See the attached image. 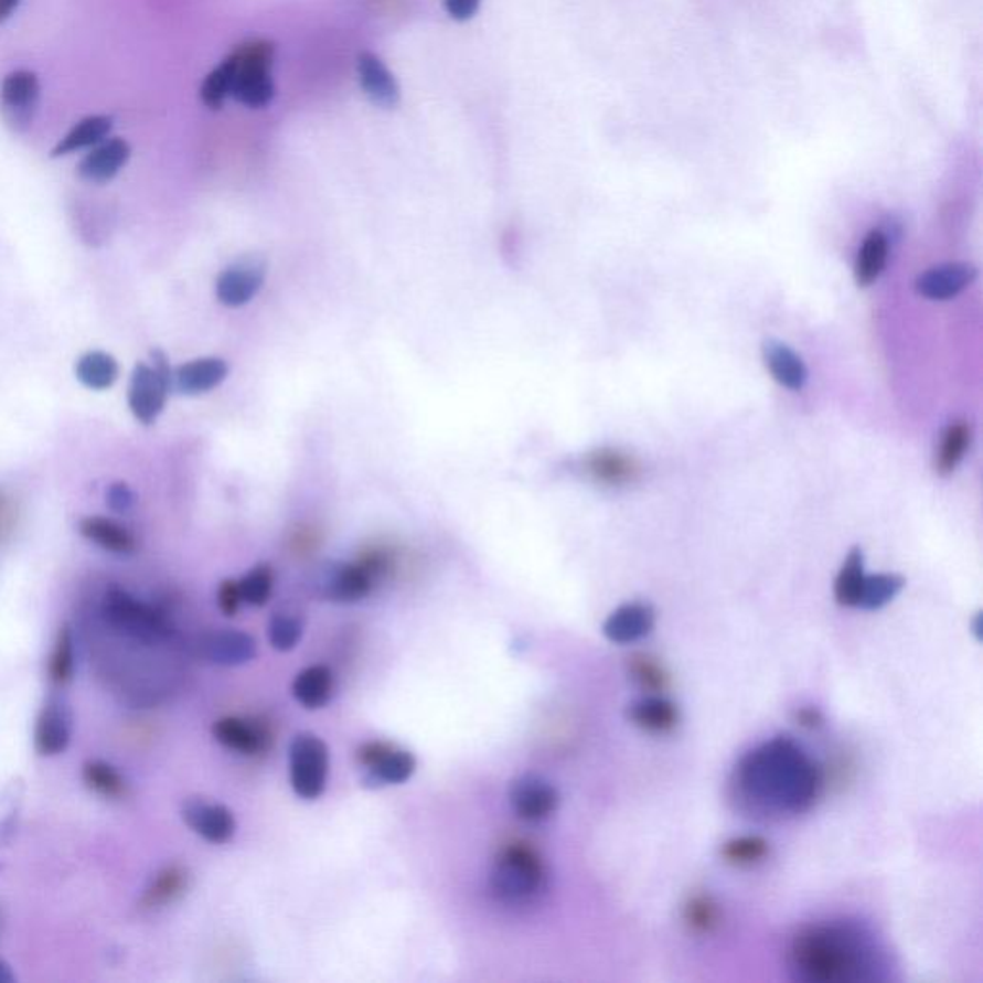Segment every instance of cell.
<instances>
[{"instance_id": "1", "label": "cell", "mask_w": 983, "mask_h": 983, "mask_svg": "<svg viewBox=\"0 0 983 983\" xmlns=\"http://www.w3.org/2000/svg\"><path fill=\"white\" fill-rule=\"evenodd\" d=\"M733 786L747 811L765 819H788L814 805L822 777L801 746L788 736H778L741 757Z\"/></svg>"}, {"instance_id": "2", "label": "cell", "mask_w": 983, "mask_h": 983, "mask_svg": "<svg viewBox=\"0 0 983 983\" xmlns=\"http://www.w3.org/2000/svg\"><path fill=\"white\" fill-rule=\"evenodd\" d=\"M786 964L791 977L803 983L876 982L886 972L873 933L845 920L803 926L791 938Z\"/></svg>"}, {"instance_id": "3", "label": "cell", "mask_w": 983, "mask_h": 983, "mask_svg": "<svg viewBox=\"0 0 983 983\" xmlns=\"http://www.w3.org/2000/svg\"><path fill=\"white\" fill-rule=\"evenodd\" d=\"M490 889L498 901L528 907L547 889V868L538 851L525 843H511L498 855L490 870Z\"/></svg>"}, {"instance_id": "4", "label": "cell", "mask_w": 983, "mask_h": 983, "mask_svg": "<svg viewBox=\"0 0 983 983\" xmlns=\"http://www.w3.org/2000/svg\"><path fill=\"white\" fill-rule=\"evenodd\" d=\"M227 58L233 64V87L231 97L248 108H264L275 97V83L271 66L275 60V43L267 39L245 41L231 52Z\"/></svg>"}, {"instance_id": "5", "label": "cell", "mask_w": 983, "mask_h": 983, "mask_svg": "<svg viewBox=\"0 0 983 983\" xmlns=\"http://www.w3.org/2000/svg\"><path fill=\"white\" fill-rule=\"evenodd\" d=\"M103 613L111 629L139 642L156 643L170 637V622L163 613L121 588H111L104 596Z\"/></svg>"}, {"instance_id": "6", "label": "cell", "mask_w": 983, "mask_h": 983, "mask_svg": "<svg viewBox=\"0 0 983 983\" xmlns=\"http://www.w3.org/2000/svg\"><path fill=\"white\" fill-rule=\"evenodd\" d=\"M290 784L298 798H321L329 774V749L316 734H298L289 747Z\"/></svg>"}, {"instance_id": "7", "label": "cell", "mask_w": 983, "mask_h": 983, "mask_svg": "<svg viewBox=\"0 0 983 983\" xmlns=\"http://www.w3.org/2000/svg\"><path fill=\"white\" fill-rule=\"evenodd\" d=\"M378 559L363 563H331L316 577V594L319 598L336 603H352L370 594L375 573L381 570Z\"/></svg>"}, {"instance_id": "8", "label": "cell", "mask_w": 983, "mask_h": 983, "mask_svg": "<svg viewBox=\"0 0 983 983\" xmlns=\"http://www.w3.org/2000/svg\"><path fill=\"white\" fill-rule=\"evenodd\" d=\"M41 82L31 70H14L0 83V114L7 126L23 133L28 131L39 110Z\"/></svg>"}, {"instance_id": "9", "label": "cell", "mask_w": 983, "mask_h": 983, "mask_svg": "<svg viewBox=\"0 0 983 983\" xmlns=\"http://www.w3.org/2000/svg\"><path fill=\"white\" fill-rule=\"evenodd\" d=\"M173 383L163 377L154 365L139 362L133 367L129 391H127V404L137 421L142 425H154L156 419L162 415Z\"/></svg>"}, {"instance_id": "10", "label": "cell", "mask_w": 983, "mask_h": 983, "mask_svg": "<svg viewBox=\"0 0 983 983\" xmlns=\"http://www.w3.org/2000/svg\"><path fill=\"white\" fill-rule=\"evenodd\" d=\"M511 809L521 821L544 822L559 806V791L538 774H521L510 786Z\"/></svg>"}, {"instance_id": "11", "label": "cell", "mask_w": 983, "mask_h": 983, "mask_svg": "<svg viewBox=\"0 0 983 983\" xmlns=\"http://www.w3.org/2000/svg\"><path fill=\"white\" fill-rule=\"evenodd\" d=\"M264 281H266V261L258 256H246L238 259L237 264L223 269L215 282V295L223 306L241 308L258 295Z\"/></svg>"}, {"instance_id": "12", "label": "cell", "mask_w": 983, "mask_h": 983, "mask_svg": "<svg viewBox=\"0 0 983 983\" xmlns=\"http://www.w3.org/2000/svg\"><path fill=\"white\" fill-rule=\"evenodd\" d=\"M181 816L194 834L210 843H227L237 832V821L229 809L204 799H189L181 809Z\"/></svg>"}, {"instance_id": "13", "label": "cell", "mask_w": 983, "mask_h": 983, "mask_svg": "<svg viewBox=\"0 0 983 983\" xmlns=\"http://www.w3.org/2000/svg\"><path fill=\"white\" fill-rule=\"evenodd\" d=\"M74 734L72 710L62 699H51L41 709L35 725V749L41 757H56L70 747Z\"/></svg>"}, {"instance_id": "14", "label": "cell", "mask_w": 983, "mask_h": 983, "mask_svg": "<svg viewBox=\"0 0 983 983\" xmlns=\"http://www.w3.org/2000/svg\"><path fill=\"white\" fill-rule=\"evenodd\" d=\"M129 158H131V145L126 139L121 137L104 139L83 156L82 162L77 163V175L93 185H104L126 168Z\"/></svg>"}, {"instance_id": "15", "label": "cell", "mask_w": 983, "mask_h": 983, "mask_svg": "<svg viewBox=\"0 0 983 983\" xmlns=\"http://www.w3.org/2000/svg\"><path fill=\"white\" fill-rule=\"evenodd\" d=\"M199 651L210 663L222 666L245 665L256 658V640L243 630L227 629L207 632L199 640Z\"/></svg>"}, {"instance_id": "16", "label": "cell", "mask_w": 983, "mask_h": 983, "mask_svg": "<svg viewBox=\"0 0 983 983\" xmlns=\"http://www.w3.org/2000/svg\"><path fill=\"white\" fill-rule=\"evenodd\" d=\"M655 627V609L650 603L632 601L617 607L603 622V637L613 643H634Z\"/></svg>"}, {"instance_id": "17", "label": "cell", "mask_w": 983, "mask_h": 983, "mask_svg": "<svg viewBox=\"0 0 983 983\" xmlns=\"http://www.w3.org/2000/svg\"><path fill=\"white\" fill-rule=\"evenodd\" d=\"M212 734L217 744L243 755L264 754L271 744V734L267 733L266 726L250 718H220L212 726Z\"/></svg>"}, {"instance_id": "18", "label": "cell", "mask_w": 983, "mask_h": 983, "mask_svg": "<svg viewBox=\"0 0 983 983\" xmlns=\"http://www.w3.org/2000/svg\"><path fill=\"white\" fill-rule=\"evenodd\" d=\"M357 77L371 103L381 108H394L399 103L398 82L377 54L370 51L357 54Z\"/></svg>"}, {"instance_id": "19", "label": "cell", "mask_w": 983, "mask_h": 983, "mask_svg": "<svg viewBox=\"0 0 983 983\" xmlns=\"http://www.w3.org/2000/svg\"><path fill=\"white\" fill-rule=\"evenodd\" d=\"M977 269L972 264H943L928 269L917 279V292L928 300H949L961 295L976 279Z\"/></svg>"}, {"instance_id": "20", "label": "cell", "mask_w": 983, "mask_h": 983, "mask_svg": "<svg viewBox=\"0 0 983 983\" xmlns=\"http://www.w3.org/2000/svg\"><path fill=\"white\" fill-rule=\"evenodd\" d=\"M227 375L229 365L222 357H199L173 371V388L185 396H199L217 388Z\"/></svg>"}, {"instance_id": "21", "label": "cell", "mask_w": 983, "mask_h": 983, "mask_svg": "<svg viewBox=\"0 0 983 983\" xmlns=\"http://www.w3.org/2000/svg\"><path fill=\"white\" fill-rule=\"evenodd\" d=\"M627 717L643 733L666 734L681 723V710L663 695L650 694L630 703Z\"/></svg>"}, {"instance_id": "22", "label": "cell", "mask_w": 983, "mask_h": 983, "mask_svg": "<svg viewBox=\"0 0 983 983\" xmlns=\"http://www.w3.org/2000/svg\"><path fill=\"white\" fill-rule=\"evenodd\" d=\"M762 360H765L770 375L780 385L790 388V391H799L805 386L806 377H809L805 363L784 342L774 341V339L765 341Z\"/></svg>"}, {"instance_id": "23", "label": "cell", "mask_w": 983, "mask_h": 983, "mask_svg": "<svg viewBox=\"0 0 983 983\" xmlns=\"http://www.w3.org/2000/svg\"><path fill=\"white\" fill-rule=\"evenodd\" d=\"M79 533L83 538L97 544L98 547H103L110 554L131 555L137 549L133 534L114 519L100 517V515L82 519Z\"/></svg>"}, {"instance_id": "24", "label": "cell", "mask_w": 983, "mask_h": 983, "mask_svg": "<svg viewBox=\"0 0 983 983\" xmlns=\"http://www.w3.org/2000/svg\"><path fill=\"white\" fill-rule=\"evenodd\" d=\"M111 127H114V118L104 116V114H95L87 118L79 119L70 131H67L56 147L52 148V158H62V156L74 154L85 148L97 147L98 142L108 139Z\"/></svg>"}, {"instance_id": "25", "label": "cell", "mask_w": 983, "mask_h": 983, "mask_svg": "<svg viewBox=\"0 0 983 983\" xmlns=\"http://www.w3.org/2000/svg\"><path fill=\"white\" fill-rule=\"evenodd\" d=\"M415 769H417V761H415L414 755L391 746L388 751L381 755L377 761L365 769L363 786L378 788V786L404 784L414 777Z\"/></svg>"}, {"instance_id": "26", "label": "cell", "mask_w": 983, "mask_h": 983, "mask_svg": "<svg viewBox=\"0 0 983 983\" xmlns=\"http://www.w3.org/2000/svg\"><path fill=\"white\" fill-rule=\"evenodd\" d=\"M334 694V674L329 666L313 665L296 674L292 695L306 709H321Z\"/></svg>"}, {"instance_id": "27", "label": "cell", "mask_w": 983, "mask_h": 983, "mask_svg": "<svg viewBox=\"0 0 983 983\" xmlns=\"http://www.w3.org/2000/svg\"><path fill=\"white\" fill-rule=\"evenodd\" d=\"M75 377L89 391H108L119 377V363L103 350H90L75 362Z\"/></svg>"}, {"instance_id": "28", "label": "cell", "mask_w": 983, "mask_h": 983, "mask_svg": "<svg viewBox=\"0 0 983 983\" xmlns=\"http://www.w3.org/2000/svg\"><path fill=\"white\" fill-rule=\"evenodd\" d=\"M186 887H189L186 868L181 865L165 866L148 884L141 905L145 909H162L178 901L179 897L185 894Z\"/></svg>"}, {"instance_id": "29", "label": "cell", "mask_w": 983, "mask_h": 983, "mask_svg": "<svg viewBox=\"0 0 983 983\" xmlns=\"http://www.w3.org/2000/svg\"><path fill=\"white\" fill-rule=\"evenodd\" d=\"M682 920L695 936H710L723 925V910L713 895L695 891L682 907Z\"/></svg>"}, {"instance_id": "30", "label": "cell", "mask_w": 983, "mask_h": 983, "mask_svg": "<svg viewBox=\"0 0 983 983\" xmlns=\"http://www.w3.org/2000/svg\"><path fill=\"white\" fill-rule=\"evenodd\" d=\"M865 555L861 547H853L843 562L842 570L834 585L836 601L843 607H858L861 591L865 583Z\"/></svg>"}, {"instance_id": "31", "label": "cell", "mask_w": 983, "mask_h": 983, "mask_svg": "<svg viewBox=\"0 0 983 983\" xmlns=\"http://www.w3.org/2000/svg\"><path fill=\"white\" fill-rule=\"evenodd\" d=\"M887 261V238L882 231L868 233L855 261V281L868 287L880 277Z\"/></svg>"}, {"instance_id": "32", "label": "cell", "mask_w": 983, "mask_h": 983, "mask_svg": "<svg viewBox=\"0 0 983 983\" xmlns=\"http://www.w3.org/2000/svg\"><path fill=\"white\" fill-rule=\"evenodd\" d=\"M627 671L638 688L648 694H661L671 686V674L663 663L650 653H634L629 658Z\"/></svg>"}, {"instance_id": "33", "label": "cell", "mask_w": 983, "mask_h": 983, "mask_svg": "<svg viewBox=\"0 0 983 983\" xmlns=\"http://www.w3.org/2000/svg\"><path fill=\"white\" fill-rule=\"evenodd\" d=\"M970 444V427L966 423H953L947 427L941 444H939L938 456H936V471L941 477L953 473L957 466L964 458V451Z\"/></svg>"}, {"instance_id": "34", "label": "cell", "mask_w": 983, "mask_h": 983, "mask_svg": "<svg viewBox=\"0 0 983 983\" xmlns=\"http://www.w3.org/2000/svg\"><path fill=\"white\" fill-rule=\"evenodd\" d=\"M588 471L598 481L619 484V482L632 481L638 467L632 459L622 456L619 451L601 450L591 453L588 458Z\"/></svg>"}, {"instance_id": "35", "label": "cell", "mask_w": 983, "mask_h": 983, "mask_svg": "<svg viewBox=\"0 0 983 983\" xmlns=\"http://www.w3.org/2000/svg\"><path fill=\"white\" fill-rule=\"evenodd\" d=\"M83 782L98 795L108 799L124 798L127 793L126 778L116 767L106 761H87L83 765Z\"/></svg>"}, {"instance_id": "36", "label": "cell", "mask_w": 983, "mask_h": 983, "mask_svg": "<svg viewBox=\"0 0 983 983\" xmlns=\"http://www.w3.org/2000/svg\"><path fill=\"white\" fill-rule=\"evenodd\" d=\"M905 588V578L895 573H880V575H870L865 577L863 583V591H861V601L858 607L876 611L891 603Z\"/></svg>"}, {"instance_id": "37", "label": "cell", "mask_w": 983, "mask_h": 983, "mask_svg": "<svg viewBox=\"0 0 983 983\" xmlns=\"http://www.w3.org/2000/svg\"><path fill=\"white\" fill-rule=\"evenodd\" d=\"M770 855V843L762 836L734 837L720 847V857L726 865L746 866L759 865Z\"/></svg>"}, {"instance_id": "38", "label": "cell", "mask_w": 983, "mask_h": 983, "mask_svg": "<svg viewBox=\"0 0 983 983\" xmlns=\"http://www.w3.org/2000/svg\"><path fill=\"white\" fill-rule=\"evenodd\" d=\"M75 671V650L74 634L70 624H62L52 650L51 663H49V674L51 681L58 686H66L67 682L74 679Z\"/></svg>"}, {"instance_id": "39", "label": "cell", "mask_w": 983, "mask_h": 983, "mask_svg": "<svg viewBox=\"0 0 983 983\" xmlns=\"http://www.w3.org/2000/svg\"><path fill=\"white\" fill-rule=\"evenodd\" d=\"M233 64L229 58L223 60L220 66L214 67L206 79L202 82L200 87V98L204 106L210 110H220L225 100L231 97V87H233Z\"/></svg>"}, {"instance_id": "40", "label": "cell", "mask_w": 983, "mask_h": 983, "mask_svg": "<svg viewBox=\"0 0 983 983\" xmlns=\"http://www.w3.org/2000/svg\"><path fill=\"white\" fill-rule=\"evenodd\" d=\"M238 590L243 596V603L266 606L274 591V569L269 565H256L238 580Z\"/></svg>"}, {"instance_id": "41", "label": "cell", "mask_w": 983, "mask_h": 983, "mask_svg": "<svg viewBox=\"0 0 983 983\" xmlns=\"http://www.w3.org/2000/svg\"><path fill=\"white\" fill-rule=\"evenodd\" d=\"M303 632V622L295 615L277 613L271 617L267 634L277 651L295 650Z\"/></svg>"}, {"instance_id": "42", "label": "cell", "mask_w": 983, "mask_h": 983, "mask_svg": "<svg viewBox=\"0 0 983 983\" xmlns=\"http://www.w3.org/2000/svg\"><path fill=\"white\" fill-rule=\"evenodd\" d=\"M217 606L222 609L223 615L235 617L238 609L243 606V596L238 590V580H223L217 590Z\"/></svg>"}, {"instance_id": "43", "label": "cell", "mask_w": 983, "mask_h": 983, "mask_svg": "<svg viewBox=\"0 0 983 983\" xmlns=\"http://www.w3.org/2000/svg\"><path fill=\"white\" fill-rule=\"evenodd\" d=\"M106 503L114 513H129L135 505L133 490L127 482H114L106 492Z\"/></svg>"}, {"instance_id": "44", "label": "cell", "mask_w": 983, "mask_h": 983, "mask_svg": "<svg viewBox=\"0 0 983 983\" xmlns=\"http://www.w3.org/2000/svg\"><path fill=\"white\" fill-rule=\"evenodd\" d=\"M479 7H481V0H444L446 12L458 22L471 20L477 14Z\"/></svg>"}, {"instance_id": "45", "label": "cell", "mask_w": 983, "mask_h": 983, "mask_svg": "<svg viewBox=\"0 0 983 983\" xmlns=\"http://www.w3.org/2000/svg\"><path fill=\"white\" fill-rule=\"evenodd\" d=\"M795 723L799 726H803V728H819L824 723V717H822L821 710L816 709V707H801V709L795 710Z\"/></svg>"}, {"instance_id": "46", "label": "cell", "mask_w": 983, "mask_h": 983, "mask_svg": "<svg viewBox=\"0 0 983 983\" xmlns=\"http://www.w3.org/2000/svg\"><path fill=\"white\" fill-rule=\"evenodd\" d=\"M20 4L22 0H0V25H4L14 15Z\"/></svg>"}, {"instance_id": "47", "label": "cell", "mask_w": 983, "mask_h": 983, "mask_svg": "<svg viewBox=\"0 0 983 983\" xmlns=\"http://www.w3.org/2000/svg\"><path fill=\"white\" fill-rule=\"evenodd\" d=\"M15 976L12 966L7 961L0 959V983H14Z\"/></svg>"}, {"instance_id": "48", "label": "cell", "mask_w": 983, "mask_h": 983, "mask_svg": "<svg viewBox=\"0 0 983 983\" xmlns=\"http://www.w3.org/2000/svg\"><path fill=\"white\" fill-rule=\"evenodd\" d=\"M8 517V503L0 498V523Z\"/></svg>"}, {"instance_id": "49", "label": "cell", "mask_w": 983, "mask_h": 983, "mask_svg": "<svg viewBox=\"0 0 983 983\" xmlns=\"http://www.w3.org/2000/svg\"><path fill=\"white\" fill-rule=\"evenodd\" d=\"M980 622H982V615L977 613L976 621H974V624H972V627H974V632H976L977 640H980V629H982V624H980Z\"/></svg>"}]
</instances>
